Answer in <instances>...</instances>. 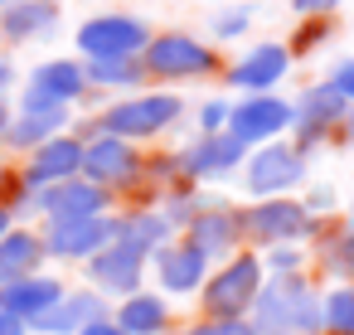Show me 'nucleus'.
<instances>
[{"mask_svg": "<svg viewBox=\"0 0 354 335\" xmlns=\"http://www.w3.org/2000/svg\"><path fill=\"white\" fill-rule=\"evenodd\" d=\"M185 233H189L185 243H194L204 257H228V253L243 248V219H238V209H228V204H204V209L189 219Z\"/></svg>", "mask_w": 354, "mask_h": 335, "instance_id": "nucleus-16", "label": "nucleus"}, {"mask_svg": "<svg viewBox=\"0 0 354 335\" xmlns=\"http://www.w3.org/2000/svg\"><path fill=\"white\" fill-rule=\"evenodd\" d=\"M64 301V282H54V277H25V282H10V287H0V311H10L15 320H25V325H35V320H44L54 306Z\"/></svg>", "mask_w": 354, "mask_h": 335, "instance_id": "nucleus-19", "label": "nucleus"}, {"mask_svg": "<svg viewBox=\"0 0 354 335\" xmlns=\"http://www.w3.org/2000/svg\"><path fill=\"white\" fill-rule=\"evenodd\" d=\"M10 233V209H0V238Z\"/></svg>", "mask_w": 354, "mask_h": 335, "instance_id": "nucleus-42", "label": "nucleus"}, {"mask_svg": "<svg viewBox=\"0 0 354 335\" xmlns=\"http://www.w3.org/2000/svg\"><path fill=\"white\" fill-rule=\"evenodd\" d=\"M291 122H296V107H291L286 98H272V93L243 98V102H233V112H228V132H233L243 146H252V141L267 146V141L281 136Z\"/></svg>", "mask_w": 354, "mask_h": 335, "instance_id": "nucleus-11", "label": "nucleus"}, {"mask_svg": "<svg viewBox=\"0 0 354 335\" xmlns=\"http://www.w3.org/2000/svg\"><path fill=\"white\" fill-rule=\"evenodd\" d=\"M146 44H151V30L136 15H97L78 30V49L88 59H136L146 54Z\"/></svg>", "mask_w": 354, "mask_h": 335, "instance_id": "nucleus-6", "label": "nucleus"}, {"mask_svg": "<svg viewBox=\"0 0 354 335\" xmlns=\"http://www.w3.org/2000/svg\"><path fill=\"white\" fill-rule=\"evenodd\" d=\"M83 78L93 88H136L146 78V64L141 59H88Z\"/></svg>", "mask_w": 354, "mask_h": 335, "instance_id": "nucleus-28", "label": "nucleus"}, {"mask_svg": "<svg viewBox=\"0 0 354 335\" xmlns=\"http://www.w3.org/2000/svg\"><path fill=\"white\" fill-rule=\"evenodd\" d=\"M315 238H320V272L339 277V287H354V228L325 224V228H315Z\"/></svg>", "mask_w": 354, "mask_h": 335, "instance_id": "nucleus-25", "label": "nucleus"}, {"mask_svg": "<svg viewBox=\"0 0 354 335\" xmlns=\"http://www.w3.org/2000/svg\"><path fill=\"white\" fill-rule=\"evenodd\" d=\"M252 15H257L252 6H233V10H223V15H214V35H218V39H238V35L252 25Z\"/></svg>", "mask_w": 354, "mask_h": 335, "instance_id": "nucleus-32", "label": "nucleus"}, {"mask_svg": "<svg viewBox=\"0 0 354 335\" xmlns=\"http://www.w3.org/2000/svg\"><path fill=\"white\" fill-rule=\"evenodd\" d=\"M243 185L248 194L257 199H286V190L306 185V156L291 146V141H267L248 156V170H243Z\"/></svg>", "mask_w": 354, "mask_h": 335, "instance_id": "nucleus-5", "label": "nucleus"}, {"mask_svg": "<svg viewBox=\"0 0 354 335\" xmlns=\"http://www.w3.org/2000/svg\"><path fill=\"white\" fill-rule=\"evenodd\" d=\"M248 320H252L257 335H325L320 291L310 287L306 272H291V277H272V282H262V291H257Z\"/></svg>", "mask_w": 354, "mask_h": 335, "instance_id": "nucleus-1", "label": "nucleus"}, {"mask_svg": "<svg viewBox=\"0 0 354 335\" xmlns=\"http://www.w3.org/2000/svg\"><path fill=\"white\" fill-rule=\"evenodd\" d=\"M64 127H68V112H20V117L10 122L6 141L20 146V151H39V146H49Z\"/></svg>", "mask_w": 354, "mask_h": 335, "instance_id": "nucleus-26", "label": "nucleus"}, {"mask_svg": "<svg viewBox=\"0 0 354 335\" xmlns=\"http://www.w3.org/2000/svg\"><path fill=\"white\" fill-rule=\"evenodd\" d=\"M6 83H10V64H6V59H0V88H6Z\"/></svg>", "mask_w": 354, "mask_h": 335, "instance_id": "nucleus-43", "label": "nucleus"}, {"mask_svg": "<svg viewBox=\"0 0 354 335\" xmlns=\"http://www.w3.org/2000/svg\"><path fill=\"white\" fill-rule=\"evenodd\" d=\"M39 257H44V238H35V233H25V228H10L6 238H0V287L35 277Z\"/></svg>", "mask_w": 354, "mask_h": 335, "instance_id": "nucleus-22", "label": "nucleus"}, {"mask_svg": "<svg viewBox=\"0 0 354 335\" xmlns=\"http://www.w3.org/2000/svg\"><path fill=\"white\" fill-rule=\"evenodd\" d=\"M117 325H122L127 335H165L170 306H165V296H156V291H136V296H127V301L117 306Z\"/></svg>", "mask_w": 354, "mask_h": 335, "instance_id": "nucleus-24", "label": "nucleus"}, {"mask_svg": "<svg viewBox=\"0 0 354 335\" xmlns=\"http://www.w3.org/2000/svg\"><path fill=\"white\" fill-rule=\"evenodd\" d=\"M199 209H204V199H199L189 185H175V190L165 194V209H160V214H165L170 228H189V219H194Z\"/></svg>", "mask_w": 354, "mask_h": 335, "instance_id": "nucleus-30", "label": "nucleus"}, {"mask_svg": "<svg viewBox=\"0 0 354 335\" xmlns=\"http://www.w3.org/2000/svg\"><path fill=\"white\" fill-rule=\"evenodd\" d=\"M286 69H291L286 44H257V49H248L243 59L228 64V83L257 98V93H272V88L286 78Z\"/></svg>", "mask_w": 354, "mask_h": 335, "instance_id": "nucleus-17", "label": "nucleus"}, {"mask_svg": "<svg viewBox=\"0 0 354 335\" xmlns=\"http://www.w3.org/2000/svg\"><path fill=\"white\" fill-rule=\"evenodd\" d=\"M0 6H15V0H0Z\"/></svg>", "mask_w": 354, "mask_h": 335, "instance_id": "nucleus-46", "label": "nucleus"}, {"mask_svg": "<svg viewBox=\"0 0 354 335\" xmlns=\"http://www.w3.org/2000/svg\"><path fill=\"white\" fill-rule=\"evenodd\" d=\"M0 335H25V320H15L10 311H0Z\"/></svg>", "mask_w": 354, "mask_h": 335, "instance_id": "nucleus-39", "label": "nucleus"}, {"mask_svg": "<svg viewBox=\"0 0 354 335\" xmlns=\"http://www.w3.org/2000/svg\"><path fill=\"white\" fill-rule=\"evenodd\" d=\"M93 320H107L102 291H64V301H59L44 320H35V330H44V335H78V330H88Z\"/></svg>", "mask_w": 354, "mask_h": 335, "instance_id": "nucleus-21", "label": "nucleus"}, {"mask_svg": "<svg viewBox=\"0 0 354 335\" xmlns=\"http://www.w3.org/2000/svg\"><path fill=\"white\" fill-rule=\"evenodd\" d=\"M83 180L102 185V190H117V185H136L141 180V156L131 141H117V136H97L83 146Z\"/></svg>", "mask_w": 354, "mask_h": 335, "instance_id": "nucleus-13", "label": "nucleus"}, {"mask_svg": "<svg viewBox=\"0 0 354 335\" xmlns=\"http://www.w3.org/2000/svg\"><path fill=\"white\" fill-rule=\"evenodd\" d=\"M291 107H296V122H291L296 141H291V146H296L301 156H306V151H315V146L325 141V132H330V127H339V122H344V112H349V102H344L330 83L306 88Z\"/></svg>", "mask_w": 354, "mask_h": 335, "instance_id": "nucleus-9", "label": "nucleus"}, {"mask_svg": "<svg viewBox=\"0 0 354 335\" xmlns=\"http://www.w3.org/2000/svg\"><path fill=\"white\" fill-rule=\"evenodd\" d=\"M349 228H354V204H349Z\"/></svg>", "mask_w": 354, "mask_h": 335, "instance_id": "nucleus-44", "label": "nucleus"}, {"mask_svg": "<svg viewBox=\"0 0 354 335\" xmlns=\"http://www.w3.org/2000/svg\"><path fill=\"white\" fill-rule=\"evenodd\" d=\"M170 224H165V214L160 209H141V214H122V243H131V248H141V253H156V248H165L170 243Z\"/></svg>", "mask_w": 354, "mask_h": 335, "instance_id": "nucleus-27", "label": "nucleus"}, {"mask_svg": "<svg viewBox=\"0 0 354 335\" xmlns=\"http://www.w3.org/2000/svg\"><path fill=\"white\" fill-rule=\"evenodd\" d=\"M59 20V6L54 0H15V6H6V15H0V35L6 39H35V35H49Z\"/></svg>", "mask_w": 354, "mask_h": 335, "instance_id": "nucleus-23", "label": "nucleus"}, {"mask_svg": "<svg viewBox=\"0 0 354 335\" xmlns=\"http://www.w3.org/2000/svg\"><path fill=\"white\" fill-rule=\"evenodd\" d=\"M180 112H185V102H180L175 93H141V98L112 102L88 132L117 136V141H127V136H156V132H165L170 122H180Z\"/></svg>", "mask_w": 354, "mask_h": 335, "instance_id": "nucleus-3", "label": "nucleus"}, {"mask_svg": "<svg viewBox=\"0 0 354 335\" xmlns=\"http://www.w3.org/2000/svg\"><path fill=\"white\" fill-rule=\"evenodd\" d=\"M146 257L151 253H141V248H131V243H112V248H102L93 262H88V277L102 287V291H112V296H136L141 291V272H146Z\"/></svg>", "mask_w": 354, "mask_h": 335, "instance_id": "nucleus-15", "label": "nucleus"}, {"mask_svg": "<svg viewBox=\"0 0 354 335\" xmlns=\"http://www.w3.org/2000/svg\"><path fill=\"white\" fill-rule=\"evenodd\" d=\"M339 127H344V141H349V146H354V107H349V112H344V122H339Z\"/></svg>", "mask_w": 354, "mask_h": 335, "instance_id": "nucleus-41", "label": "nucleus"}, {"mask_svg": "<svg viewBox=\"0 0 354 335\" xmlns=\"http://www.w3.org/2000/svg\"><path fill=\"white\" fill-rule=\"evenodd\" d=\"M122 233V219L97 214V219H68V224H49L44 233V253L49 257H97L102 248H112Z\"/></svg>", "mask_w": 354, "mask_h": 335, "instance_id": "nucleus-10", "label": "nucleus"}, {"mask_svg": "<svg viewBox=\"0 0 354 335\" xmlns=\"http://www.w3.org/2000/svg\"><path fill=\"white\" fill-rule=\"evenodd\" d=\"M262 291V257L257 253H233L199 291L204 320H248L252 301Z\"/></svg>", "mask_w": 354, "mask_h": 335, "instance_id": "nucleus-2", "label": "nucleus"}, {"mask_svg": "<svg viewBox=\"0 0 354 335\" xmlns=\"http://www.w3.org/2000/svg\"><path fill=\"white\" fill-rule=\"evenodd\" d=\"M228 112H233V102H223V98H209V102L199 107V136L228 132Z\"/></svg>", "mask_w": 354, "mask_h": 335, "instance_id": "nucleus-33", "label": "nucleus"}, {"mask_svg": "<svg viewBox=\"0 0 354 335\" xmlns=\"http://www.w3.org/2000/svg\"><path fill=\"white\" fill-rule=\"evenodd\" d=\"M165 335H170V330H165ZM175 335H189V330H175Z\"/></svg>", "mask_w": 354, "mask_h": 335, "instance_id": "nucleus-45", "label": "nucleus"}, {"mask_svg": "<svg viewBox=\"0 0 354 335\" xmlns=\"http://www.w3.org/2000/svg\"><path fill=\"white\" fill-rule=\"evenodd\" d=\"M141 64H146V73L170 78V83L214 73V54H209L199 39H189V35H151V44H146V54H141Z\"/></svg>", "mask_w": 354, "mask_h": 335, "instance_id": "nucleus-7", "label": "nucleus"}, {"mask_svg": "<svg viewBox=\"0 0 354 335\" xmlns=\"http://www.w3.org/2000/svg\"><path fill=\"white\" fill-rule=\"evenodd\" d=\"M330 30H335V25H330V15H310V20H306V25L291 35L286 54H291V59H306V54H310L320 39H330Z\"/></svg>", "mask_w": 354, "mask_h": 335, "instance_id": "nucleus-31", "label": "nucleus"}, {"mask_svg": "<svg viewBox=\"0 0 354 335\" xmlns=\"http://www.w3.org/2000/svg\"><path fill=\"white\" fill-rule=\"evenodd\" d=\"M189 335H257L252 320H199L189 325Z\"/></svg>", "mask_w": 354, "mask_h": 335, "instance_id": "nucleus-36", "label": "nucleus"}, {"mask_svg": "<svg viewBox=\"0 0 354 335\" xmlns=\"http://www.w3.org/2000/svg\"><path fill=\"white\" fill-rule=\"evenodd\" d=\"M88 93V78H83V64L73 59H49L30 73V93H25V107L20 112H68V102H78Z\"/></svg>", "mask_w": 354, "mask_h": 335, "instance_id": "nucleus-8", "label": "nucleus"}, {"mask_svg": "<svg viewBox=\"0 0 354 335\" xmlns=\"http://www.w3.org/2000/svg\"><path fill=\"white\" fill-rule=\"evenodd\" d=\"M335 6H344V0H291V10L306 15V20H310V15H330Z\"/></svg>", "mask_w": 354, "mask_h": 335, "instance_id": "nucleus-37", "label": "nucleus"}, {"mask_svg": "<svg viewBox=\"0 0 354 335\" xmlns=\"http://www.w3.org/2000/svg\"><path fill=\"white\" fill-rule=\"evenodd\" d=\"M151 262H156V277L165 291H199L209 277V257L194 243H165L151 253Z\"/></svg>", "mask_w": 354, "mask_h": 335, "instance_id": "nucleus-20", "label": "nucleus"}, {"mask_svg": "<svg viewBox=\"0 0 354 335\" xmlns=\"http://www.w3.org/2000/svg\"><path fill=\"white\" fill-rule=\"evenodd\" d=\"M0 185H6V170H0Z\"/></svg>", "mask_w": 354, "mask_h": 335, "instance_id": "nucleus-47", "label": "nucleus"}, {"mask_svg": "<svg viewBox=\"0 0 354 335\" xmlns=\"http://www.w3.org/2000/svg\"><path fill=\"white\" fill-rule=\"evenodd\" d=\"M243 156H248V146L233 132H214V136H194L180 151V170H185L189 185L194 180H223V175H233L243 165Z\"/></svg>", "mask_w": 354, "mask_h": 335, "instance_id": "nucleus-12", "label": "nucleus"}, {"mask_svg": "<svg viewBox=\"0 0 354 335\" xmlns=\"http://www.w3.org/2000/svg\"><path fill=\"white\" fill-rule=\"evenodd\" d=\"M325 311V335H354V287H330L320 296Z\"/></svg>", "mask_w": 354, "mask_h": 335, "instance_id": "nucleus-29", "label": "nucleus"}, {"mask_svg": "<svg viewBox=\"0 0 354 335\" xmlns=\"http://www.w3.org/2000/svg\"><path fill=\"white\" fill-rule=\"evenodd\" d=\"M35 199H39V214H49V224H68V219H97V214H107L112 190H102V185H93V180L78 175V180L39 190Z\"/></svg>", "mask_w": 354, "mask_h": 335, "instance_id": "nucleus-14", "label": "nucleus"}, {"mask_svg": "<svg viewBox=\"0 0 354 335\" xmlns=\"http://www.w3.org/2000/svg\"><path fill=\"white\" fill-rule=\"evenodd\" d=\"M83 175V141L78 136H54L49 146L35 151L30 170H25V190H49V185H64V180H78Z\"/></svg>", "mask_w": 354, "mask_h": 335, "instance_id": "nucleus-18", "label": "nucleus"}, {"mask_svg": "<svg viewBox=\"0 0 354 335\" xmlns=\"http://www.w3.org/2000/svg\"><path fill=\"white\" fill-rule=\"evenodd\" d=\"M78 335H127V330H122L117 320H93V325H88V330H78Z\"/></svg>", "mask_w": 354, "mask_h": 335, "instance_id": "nucleus-38", "label": "nucleus"}, {"mask_svg": "<svg viewBox=\"0 0 354 335\" xmlns=\"http://www.w3.org/2000/svg\"><path fill=\"white\" fill-rule=\"evenodd\" d=\"M238 219H243V243H262V248H296L320 228V219H310L301 199H262L252 209H238Z\"/></svg>", "mask_w": 354, "mask_h": 335, "instance_id": "nucleus-4", "label": "nucleus"}, {"mask_svg": "<svg viewBox=\"0 0 354 335\" xmlns=\"http://www.w3.org/2000/svg\"><path fill=\"white\" fill-rule=\"evenodd\" d=\"M262 267H272V277H291V272L306 267V253H301V248H272V253L262 257Z\"/></svg>", "mask_w": 354, "mask_h": 335, "instance_id": "nucleus-34", "label": "nucleus"}, {"mask_svg": "<svg viewBox=\"0 0 354 335\" xmlns=\"http://www.w3.org/2000/svg\"><path fill=\"white\" fill-rule=\"evenodd\" d=\"M6 132H10V107H6V98H0V141H6Z\"/></svg>", "mask_w": 354, "mask_h": 335, "instance_id": "nucleus-40", "label": "nucleus"}, {"mask_svg": "<svg viewBox=\"0 0 354 335\" xmlns=\"http://www.w3.org/2000/svg\"><path fill=\"white\" fill-rule=\"evenodd\" d=\"M325 83H330V88H335V93L354 107V59H339V64L330 69V78H325Z\"/></svg>", "mask_w": 354, "mask_h": 335, "instance_id": "nucleus-35", "label": "nucleus"}]
</instances>
